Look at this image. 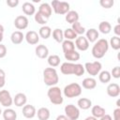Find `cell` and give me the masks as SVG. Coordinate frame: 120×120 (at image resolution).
<instances>
[{
    "mask_svg": "<svg viewBox=\"0 0 120 120\" xmlns=\"http://www.w3.org/2000/svg\"><path fill=\"white\" fill-rule=\"evenodd\" d=\"M108 50H109L108 40L106 38H100L94 44L91 52H92V55L95 58L99 59V58H102L106 54Z\"/></svg>",
    "mask_w": 120,
    "mask_h": 120,
    "instance_id": "cell-1",
    "label": "cell"
},
{
    "mask_svg": "<svg viewBox=\"0 0 120 120\" xmlns=\"http://www.w3.org/2000/svg\"><path fill=\"white\" fill-rule=\"evenodd\" d=\"M43 81L48 86H55L58 83L59 77L54 68H46L43 70Z\"/></svg>",
    "mask_w": 120,
    "mask_h": 120,
    "instance_id": "cell-2",
    "label": "cell"
},
{
    "mask_svg": "<svg viewBox=\"0 0 120 120\" xmlns=\"http://www.w3.org/2000/svg\"><path fill=\"white\" fill-rule=\"evenodd\" d=\"M50 101L54 105H61L64 101L62 97V91L58 86H51L47 92Z\"/></svg>",
    "mask_w": 120,
    "mask_h": 120,
    "instance_id": "cell-3",
    "label": "cell"
},
{
    "mask_svg": "<svg viewBox=\"0 0 120 120\" xmlns=\"http://www.w3.org/2000/svg\"><path fill=\"white\" fill-rule=\"evenodd\" d=\"M64 96L68 98L79 97L82 94V86L77 82H72L65 86L63 90Z\"/></svg>",
    "mask_w": 120,
    "mask_h": 120,
    "instance_id": "cell-4",
    "label": "cell"
},
{
    "mask_svg": "<svg viewBox=\"0 0 120 120\" xmlns=\"http://www.w3.org/2000/svg\"><path fill=\"white\" fill-rule=\"evenodd\" d=\"M52 9H53L56 14H67L69 11V4L68 2L53 0L52 2Z\"/></svg>",
    "mask_w": 120,
    "mask_h": 120,
    "instance_id": "cell-5",
    "label": "cell"
},
{
    "mask_svg": "<svg viewBox=\"0 0 120 120\" xmlns=\"http://www.w3.org/2000/svg\"><path fill=\"white\" fill-rule=\"evenodd\" d=\"M84 69L87 71V73L91 76H96L98 75L101 68H102V65L100 62L98 61H95V62H87L85 63V65L83 66Z\"/></svg>",
    "mask_w": 120,
    "mask_h": 120,
    "instance_id": "cell-6",
    "label": "cell"
},
{
    "mask_svg": "<svg viewBox=\"0 0 120 120\" xmlns=\"http://www.w3.org/2000/svg\"><path fill=\"white\" fill-rule=\"evenodd\" d=\"M65 113L69 120H77L80 116V110L73 104H68L65 107Z\"/></svg>",
    "mask_w": 120,
    "mask_h": 120,
    "instance_id": "cell-7",
    "label": "cell"
},
{
    "mask_svg": "<svg viewBox=\"0 0 120 120\" xmlns=\"http://www.w3.org/2000/svg\"><path fill=\"white\" fill-rule=\"evenodd\" d=\"M0 103L4 107H10L13 103V99L11 98L10 93L8 90L0 91Z\"/></svg>",
    "mask_w": 120,
    "mask_h": 120,
    "instance_id": "cell-8",
    "label": "cell"
},
{
    "mask_svg": "<svg viewBox=\"0 0 120 120\" xmlns=\"http://www.w3.org/2000/svg\"><path fill=\"white\" fill-rule=\"evenodd\" d=\"M28 19L26 16H23V15H20V16H17L14 20V25L17 29L19 30H23L25 28H27L28 26Z\"/></svg>",
    "mask_w": 120,
    "mask_h": 120,
    "instance_id": "cell-9",
    "label": "cell"
},
{
    "mask_svg": "<svg viewBox=\"0 0 120 120\" xmlns=\"http://www.w3.org/2000/svg\"><path fill=\"white\" fill-rule=\"evenodd\" d=\"M75 46L76 48L79 50V51H86L88 48H89V42L88 40L86 39L85 37L83 36H80V37H77V38L75 39Z\"/></svg>",
    "mask_w": 120,
    "mask_h": 120,
    "instance_id": "cell-10",
    "label": "cell"
},
{
    "mask_svg": "<svg viewBox=\"0 0 120 120\" xmlns=\"http://www.w3.org/2000/svg\"><path fill=\"white\" fill-rule=\"evenodd\" d=\"M24 38L27 41V43L28 44H31V45L38 44V42L39 41V36H38V34L36 31H33V30L28 31L25 34Z\"/></svg>",
    "mask_w": 120,
    "mask_h": 120,
    "instance_id": "cell-11",
    "label": "cell"
},
{
    "mask_svg": "<svg viewBox=\"0 0 120 120\" xmlns=\"http://www.w3.org/2000/svg\"><path fill=\"white\" fill-rule=\"evenodd\" d=\"M38 12L39 14H41L45 19H49L51 17V15H52V7L48 3H42L38 8Z\"/></svg>",
    "mask_w": 120,
    "mask_h": 120,
    "instance_id": "cell-12",
    "label": "cell"
},
{
    "mask_svg": "<svg viewBox=\"0 0 120 120\" xmlns=\"http://www.w3.org/2000/svg\"><path fill=\"white\" fill-rule=\"evenodd\" d=\"M60 70L64 75H71L74 74L75 70V64L71 62H65L61 65Z\"/></svg>",
    "mask_w": 120,
    "mask_h": 120,
    "instance_id": "cell-13",
    "label": "cell"
},
{
    "mask_svg": "<svg viewBox=\"0 0 120 120\" xmlns=\"http://www.w3.org/2000/svg\"><path fill=\"white\" fill-rule=\"evenodd\" d=\"M36 114H37V111H36L35 106L30 105V104H25L22 107V115L25 118H28V119L33 118Z\"/></svg>",
    "mask_w": 120,
    "mask_h": 120,
    "instance_id": "cell-14",
    "label": "cell"
},
{
    "mask_svg": "<svg viewBox=\"0 0 120 120\" xmlns=\"http://www.w3.org/2000/svg\"><path fill=\"white\" fill-rule=\"evenodd\" d=\"M106 90H107L108 96H110L112 98H116V97H118L120 95V86L115 82L110 83L107 86Z\"/></svg>",
    "mask_w": 120,
    "mask_h": 120,
    "instance_id": "cell-15",
    "label": "cell"
},
{
    "mask_svg": "<svg viewBox=\"0 0 120 120\" xmlns=\"http://www.w3.org/2000/svg\"><path fill=\"white\" fill-rule=\"evenodd\" d=\"M36 55L38 57V58H41V59H44V58H47L48 55H49V49L44 45V44H40V45H38L36 47Z\"/></svg>",
    "mask_w": 120,
    "mask_h": 120,
    "instance_id": "cell-16",
    "label": "cell"
},
{
    "mask_svg": "<svg viewBox=\"0 0 120 120\" xmlns=\"http://www.w3.org/2000/svg\"><path fill=\"white\" fill-rule=\"evenodd\" d=\"M27 101V98L23 93H18L15 95L14 98H13V103L17 106V107H22L26 104Z\"/></svg>",
    "mask_w": 120,
    "mask_h": 120,
    "instance_id": "cell-17",
    "label": "cell"
},
{
    "mask_svg": "<svg viewBox=\"0 0 120 120\" xmlns=\"http://www.w3.org/2000/svg\"><path fill=\"white\" fill-rule=\"evenodd\" d=\"M85 35H86V39L88 40V42H96L98 38V31L95 28H90L87 31H85Z\"/></svg>",
    "mask_w": 120,
    "mask_h": 120,
    "instance_id": "cell-18",
    "label": "cell"
},
{
    "mask_svg": "<svg viewBox=\"0 0 120 120\" xmlns=\"http://www.w3.org/2000/svg\"><path fill=\"white\" fill-rule=\"evenodd\" d=\"M24 38V36L23 34L21 32V31H14L11 36H10V39H11V42L15 45H18V44H21Z\"/></svg>",
    "mask_w": 120,
    "mask_h": 120,
    "instance_id": "cell-19",
    "label": "cell"
},
{
    "mask_svg": "<svg viewBox=\"0 0 120 120\" xmlns=\"http://www.w3.org/2000/svg\"><path fill=\"white\" fill-rule=\"evenodd\" d=\"M91 112H92V116H94L95 118H101L104 114H106L105 112V109L99 105H95L92 107V110H91Z\"/></svg>",
    "mask_w": 120,
    "mask_h": 120,
    "instance_id": "cell-20",
    "label": "cell"
},
{
    "mask_svg": "<svg viewBox=\"0 0 120 120\" xmlns=\"http://www.w3.org/2000/svg\"><path fill=\"white\" fill-rule=\"evenodd\" d=\"M37 114H38V118L39 120H48L50 118V115H51V112H50V110L46 107H41L38 110L37 112Z\"/></svg>",
    "mask_w": 120,
    "mask_h": 120,
    "instance_id": "cell-21",
    "label": "cell"
},
{
    "mask_svg": "<svg viewBox=\"0 0 120 120\" xmlns=\"http://www.w3.org/2000/svg\"><path fill=\"white\" fill-rule=\"evenodd\" d=\"M22 8V11H23V13H24L25 15H30V16H31V15H34L35 12H36V8H35V6H34L32 3H30V2H25V3H23Z\"/></svg>",
    "mask_w": 120,
    "mask_h": 120,
    "instance_id": "cell-22",
    "label": "cell"
},
{
    "mask_svg": "<svg viewBox=\"0 0 120 120\" xmlns=\"http://www.w3.org/2000/svg\"><path fill=\"white\" fill-rule=\"evenodd\" d=\"M2 114H3L4 120H16L17 119V112L13 109H10V108L6 109L2 112Z\"/></svg>",
    "mask_w": 120,
    "mask_h": 120,
    "instance_id": "cell-23",
    "label": "cell"
},
{
    "mask_svg": "<svg viewBox=\"0 0 120 120\" xmlns=\"http://www.w3.org/2000/svg\"><path fill=\"white\" fill-rule=\"evenodd\" d=\"M66 21L68 23H74L76 22L79 21V14L77 11L75 10H69L67 14H66Z\"/></svg>",
    "mask_w": 120,
    "mask_h": 120,
    "instance_id": "cell-24",
    "label": "cell"
},
{
    "mask_svg": "<svg viewBox=\"0 0 120 120\" xmlns=\"http://www.w3.org/2000/svg\"><path fill=\"white\" fill-rule=\"evenodd\" d=\"M96 86H97V81L94 78L89 77V78L83 79V81H82V87L83 88L91 90V89H94Z\"/></svg>",
    "mask_w": 120,
    "mask_h": 120,
    "instance_id": "cell-25",
    "label": "cell"
},
{
    "mask_svg": "<svg viewBox=\"0 0 120 120\" xmlns=\"http://www.w3.org/2000/svg\"><path fill=\"white\" fill-rule=\"evenodd\" d=\"M77 105L82 110H87L92 106V101H91V99H89L87 98H81L78 100Z\"/></svg>",
    "mask_w": 120,
    "mask_h": 120,
    "instance_id": "cell-26",
    "label": "cell"
},
{
    "mask_svg": "<svg viewBox=\"0 0 120 120\" xmlns=\"http://www.w3.org/2000/svg\"><path fill=\"white\" fill-rule=\"evenodd\" d=\"M52 35V29L50 26L48 25H43L39 28V31H38V36L44 39H47L50 38V36Z\"/></svg>",
    "mask_w": 120,
    "mask_h": 120,
    "instance_id": "cell-27",
    "label": "cell"
},
{
    "mask_svg": "<svg viewBox=\"0 0 120 120\" xmlns=\"http://www.w3.org/2000/svg\"><path fill=\"white\" fill-rule=\"evenodd\" d=\"M65 55V58L67 60H68L69 62H76L80 59V53L77 52V51H71V52H66L64 53Z\"/></svg>",
    "mask_w": 120,
    "mask_h": 120,
    "instance_id": "cell-28",
    "label": "cell"
},
{
    "mask_svg": "<svg viewBox=\"0 0 120 120\" xmlns=\"http://www.w3.org/2000/svg\"><path fill=\"white\" fill-rule=\"evenodd\" d=\"M62 49H63V52L64 53L66 52H71V51H74L75 50V44L73 41L71 40H64L62 42Z\"/></svg>",
    "mask_w": 120,
    "mask_h": 120,
    "instance_id": "cell-29",
    "label": "cell"
},
{
    "mask_svg": "<svg viewBox=\"0 0 120 120\" xmlns=\"http://www.w3.org/2000/svg\"><path fill=\"white\" fill-rule=\"evenodd\" d=\"M98 30L99 32H101L102 34H109L112 30V25L109 22L107 21H104V22H101L99 24H98Z\"/></svg>",
    "mask_w": 120,
    "mask_h": 120,
    "instance_id": "cell-30",
    "label": "cell"
},
{
    "mask_svg": "<svg viewBox=\"0 0 120 120\" xmlns=\"http://www.w3.org/2000/svg\"><path fill=\"white\" fill-rule=\"evenodd\" d=\"M71 29L77 34V35H81L82 36L84 33H85V28L81 24V22L78 21L74 23H72V26H71Z\"/></svg>",
    "mask_w": 120,
    "mask_h": 120,
    "instance_id": "cell-31",
    "label": "cell"
},
{
    "mask_svg": "<svg viewBox=\"0 0 120 120\" xmlns=\"http://www.w3.org/2000/svg\"><path fill=\"white\" fill-rule=\"evenodd\" d=\"M98 79L102 83H107L111 81L112 76H111V73L108 70H103V71L98 73Z\"/></svg>",
    "mask_w": 120,
    "mask_h": 120,
    "instance_id": "cell-32",
    "label": "cell"
},
{
    "mask_svg": "<svg viewBox=\"0 0 120 120\" xmlns=\"http://www.w3.org/2000/svg\"><path fill=\"white\" fill-rule=\"evenodd\" d=\"M52 38L53 39L58 42V43H61L64 41V34H63V31L59 28H56L52 31Z\"/></svg>",
    "mask_w": 120,
    "mask_h": 120,
    "instance_id": "cell-33",
    "label": "cell"
},
{
    "mask_svg": "<svg viewBox=\"0 0 120 120\" xmlns=\"http://www.w3.org/2000/svg\"><path fill=\"white\" fill-rule=\"evenodd\" d=\"M48 64L52 68H55L60 64V57L57 54H52L48 56Z\"/></svg>",
    "mask_w": 120,
    "mask_h": 120,
    "instance_id": "cell-34",
    "label": "cell"
},
{
    "mask_svg": "<svg viewBox=\"0 0 120 120\" xmlns=\"http://www.w3.org/2000/svg\"><path fill=\"white\" fill-rule=\"evenodd\" d=\"M64 38H66L67 40H73V39H76L77 38V34L71 29V28H67L64 32Z\"/></svg>",
    "mask_w": 120,
    "mask_h": 120,
    "instance_id": "cell-35",
    "label": "cell"
},
{
    "mask_svg": "<svg viewBox=\"0 0 120 120\" xmlns=\"http://www.w3.org/2000/svg\"><path fill=\"white\" fill-rule=\"evenodd\" d=\"M109 45H111V47L115 51L119 50L120 49V38L116 37V36L112 37L111 38V40H110V44Z\"/></svg>",
    "mask_w": 120,
    "mask_h": 120,
    "instance_id": "cell-36",
    "label": "cell"
},
{
    "mask_svg": "<svg viewBox=\"0 0 120 120\" xmlns=\"http://www.w3.org/2000/svg\"><path fill=\"white\" fill-rule=\"evenodd\" d=\"M84 67L82 64H75V70H74V75L80 77L82 75H83L84 73Z\"/></svg>",
    "mask_w": 120,
    "mask_h": 120,
    "instance_id": "cell-37",
    "label": "cell"
},
{
    "mask_svg": "<svg viewBox=\"0 0 120 120\" xmlns=\"http://www.w3.org/2000/svg\"><path fill=\"white\" fill-rule=\"evenodd\" d=\"M99 4L104 8H111L113 6L114 1L113 0H100L99 1Z\"/></svg>",
    "mask_w": 120,
    "mask_h": 120,
    "instance_id": "cell-38",
    "label": "cell"
},
{
    "mask_svg": "<svg viewBox=\"0 0 120 120\" xmlns=\"http://www.w3.org/2000/svg\"><path fill=\"white\" fill-rule=\"evenodd\" d=\"M35 21L39 23V24H42V25H45L46 22H47V19H45L41 14H39L38 12H37L35 14Z\"/></svg>",
    "mask_w": 120,
    "mask_h": 120,
    "instance_id": "cell-39",
    "label": "cell"
},
{
    "mask_svg": "<svg viewBox=\"0 0 120 120\" xmlns=\"http://www.w3.org/2000/svg\"><path fill=\"white\" fill-rule=\"evenodd\" d=\"M111 76H112V77L115 78V79L120 78V68H119V67H115V68H113L112 69Z\"/></svg>",
    "mask_w": 120,
    "mask_h": 120,
    "instance_id": "cell-40",
    "label": "cell"
},
{
    "mask_svg": "<svg viewBox=\"0 0 120 120\" xmlns=\"http://www.w3.org/2000/svg\"><path fill=\"white\" fill-rule=\"evenodd\" d=\"M6 54H7V47L4 44L0 43V58L5 57Z\"/></svg>",
    "mask_w": 120,
    "mask_h": 120,
    "instance_id": "cell-41",
    "label": "cell"
},
{
    "mask_svg": "<svg viewBox=\"0 0 120 120\" xmlns=\"http://www.w3.org/2000/svg\"><path fill=\"white\" fill-rule=\"evenodd\" d=\"M113 120H120V108H116L112 113Z\"/></svg>",
    "mask_w": 120,
    "mask_h": 120,
    "instance_id": "cell-42",
    "label": "cell"
},
{
    "mask_svg": "<svg viewBox=\"0 0 120 120\" xmlns=\"http://www.w3.org/2000/svg\"><path fill=\"white\" fill-rule=\"evenodd\" d=\"M7 5L9 6L10 8H15L16 6L19 5V0H8Z\"/></svg>",
    "mask_w": 120,
    "mask_h": 120,
    "instance_id": "cell-43",
    "label": "cell"
},
{
    "mask_svg": "<svg viewBox=\"0 0 120 120\" xmlns=\"http://www.w3.org/2000/svg\"><path fill=\"white\" fill-rule=\"evenodd\" d=\"M113 32L115 33L116 37H119V36H120V24H119V23H117V24L114 26V28H113Z\"/></svg>",
    "mask_w": 120,
    "mask_h": 120,
    "instance_id": "cell-44",
    "label": "cell"
},
{
    "mask_svg": "<svg viewBox=\"0 0 120 120\" xmlns=\"http://www.w3.org/2000/svg\"><path fill=\"white\" fill-rule=\"evenodd\" d=\"M100 120H112V116H111L110 114H104V115L100 118Z\"/></svg>",
    "mask_w": 120,
    "mask_h": 120,
    "instance_id": "cell-45",
    "label": "cell"
},
{
    "mask_svg": "<svg viewBox=\"0 0 120 120\" xmlns=\"http://www.w3.org/2000/svg\"><path fill=\"white\" fill-rule=\"evenodd\" d=\"M55 120H69L66 115H63V114H60V115H58L57 117H56V119Z\"/></svg>",
    "mask_w": 120,
    "mask_h": 120,
    "instance_id": "cell-46",
    "label": "cell"
},
{
    "mask_svg": "<svg viewBox=\"0 0 120 120\" xmlns=\"http://www.w3.org/2000/svg\"><path fill=\"white\" fill-rule=\"evenodd\" d=\"M6 78H0V88H2V87H4V85H5V83H6V80H5Z\"/></svg>",
    "mask_w": 120,
    "mask_h": 120,
    "instance_id": "cell-47",
    "label": "cell"
},
{
    "mask_svg": "<svg viewBox=\"0 0 120 120\" xmlns=\"http://www.w3.org/2000/svg\"><path fill=\"white\" fill-rule=\"evenodd\" d=\"M0 78H6V73L3 69L0 68Z\"/></svg>",
    "mask_w": 120,
    "mask_h": 120,
    "instance_id": "cell-48",
    "label": "cell"
},
{
    "mask_svg": "<svg viewBox=\"0 0 120 120\" xmlns=\"http://www.w3.org/2000/svg\"><path fill=\"white\" fill-rule=\"evenodd\" d=\"M84 120H98L97 118H95L94 116H88V117H86Z\"/></svg>",
    "mask_w": 120,
    "mask_h": 120,
    "instance_id": "cell-49",
    "label": "cell"
},
{
    "mask_svg": "<svg viewBox=\"0 0 120 120\" xmlns=\"http://www.w3.org/2000/svg\"><path fill=\"white\" fill-rule=\"evenodd\" d=\"M0 33H4V26L0 24Z\"/></svg>",
    "mask_w": 120,
    "mask_h": 120,
    "instance_id": "cell-50",
    "label": "cell"
},
{
    "mask_svg": "<svg viewBox=\"0 0 120 120\" xmlns=\"http://www.w3.org/2000/svg\"><path fill=\"white\" fill-rule=\"evenodd\" d=\"M3 40V33H0V43L2 42Z\"/></svg>",
    "mask_w": 120,
    "mask_h": 120,
    "instance_id": "cell-51",
    "label": "cell"
},
{
    "mask_svg": "<svg viewBox=\"0 0 120 120\" xmlns=\"http://www.w3.org/2000/svg\"><path fill=\"white\" fill-rule=\"evenodd\" d=\"M2 112H2V110H1V108H0V115L2 114Z\"/></svg>",
    "mask_w": 120,
    "mask_h": 120,
    "instance_id": "cell-52",
    "label": "cell"
}]
</instances>
